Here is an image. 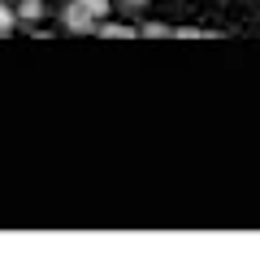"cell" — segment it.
<instances>
[{
  "label": "cell",
  "mask_w": 260,
  "mask_h": 260,
  "mask_svg": "<svg viewBox=\"0 0 260 260\" xmlns=\"http://www.w3.org/2000/svg\"><path fill=\"white\" fill-rule=\"evenodd\" d=\"M100 35H109V39H130L135 30H130V26H121V22H104V26H100Z\"/></svg>",
  "instance_id": "obj_2"
},
{
  "label": "cell",
  "mask_w": 260,
  "mask_h": 260,
  "mask_svg": "<svg viewBox=\"0 0 260 260\" xmlns=\"http://www.w3.org/2000/svg\"><path fill=\"white\" fill-rule=\"evenodd\" d=\"M83 5L95 13V18H104V13H109V0H83Z\"/></svg>",
  "instance_id": "obj_5"
},
{
  "label": "cell",
  "mask_w": 260,
  "mask_h": 260,
  "mask_svg": "<svg viewBox=\"0 0 260 260\" xmlns=\"http://www.w3.org/2000/svg\"><path fill=\"white\" fill-rule=\"evenodd\" d=\"M126 5H130V9H143V5H148V0H126Z\"/></svg>",
  "instance_id": "obj_7"
},
{
  "label": "cell",
  "mask_w": 260,
  "mask_h": 260,
  "mask_svg": "<svg viewBox=\"0 0 260 260\" xmlns=\"http://www.w3.org/2000/svg\"><path fill=\"white\" fill-rule=\"evenodd\" d=\"M65 26L78 30V35H87V30H95V13L87 9L83 0H70V5H65Z\"/></svg>",
  "instance_id": "obj_1"
},
{
  "label": "cell",
  "mask_w": 260,
  "mask_h": 260,
  "mask_svg": "<svg viewBox=\"0 0 260 260\" xmlns=\"http://www.w3.org/2000/svg\"><path fill=\"white\" fill-rule=\"evenodd\" d=\"M13 22H18V18H13V9L5 5V0H0V35H9V30H13Z\"/></svg>",
  "instance_id": "obj_4"
},
{
  "label": "cell",
  "mask_w": 260,
  "mask_h": 260,
  "mask_svg": "<svg viewBox=\"0 0 260 260\" xmlns=\"http://www.w3.org/2000/svg\"><path fill=\"white\" fill-rule=\"evenodd\" d=\"M22 18H26V22H39V18H44V5H39V0H22Z\"/></svg>",
  "instance_id": "obj_3"
},
{
  "label": "cell",
  "mask_w": 260,
  "mask_h": 260,
  "mask_svg": "<svg viewBox=\"0 0 260 260\" xmlns=\"http://www.w3.org/2000/svg\"><path fill=\"white\" fill-rule=\"evenodd\" d=\"M143 35H152V39H160V35H174V30H165L160 22H152V26H143Z\"/></svg>",
  "instance_id": "obj_6"
}]
</instances>
